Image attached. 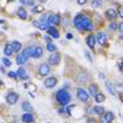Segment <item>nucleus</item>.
I'll list each match as a JSON object with an SVG mask.
<instances>
[{"label":"nucleus","instance_id":"nucleus-28","mask_svg":"<svg viewBox=\"0 0 123 123\" xmlns=\"http://www.w3.org/2000/svg\"><path fill=\"white\" fill-rule=\"evenodd\" d=\"M105 100H106L105 95H104V94H100V92L95 96V101H96V102H98V104H100V102H104Z\"/></svg>","mask_w":123,"mask_h":123},{"label":"nucleus","instance_id":"nucleus-23","mask_svg":"<svg viewBox=\"0 0 123 123\" xmlns=\"http://www.w3.org/2000/svg\"><path fill=\"white\" fill-rule=\"evenodd\" d=\"M17 16L20 17V18H27V11L24 9V7H20L18 10H17Z\"/></svg>","mask_w":123,"mask_h":123},{"label":"nucleus","instance_id":"nucleus-16","mask_svg":"<svg viewBox=\"0 0 123 123\" xmlns=\"http://www.w3.org/2000/svg\"><path fill=\"white\" fill-rule=\"evenodd\" d=\"M33 25L36 27H38L39 30H48V27H49V25L43 21H33Z\"/></svg>","mask_w":123,"mask_h":123},{"label":"nucleus","instance_id":"nucleus-3","mask_svg":"<svg viewBox=\"0 0 123 123\" xmlns=\"http://www.w3.org/2000/svg\"><path fill=\"white\" fill-rule=\"evenodd\" d=\"M76 96H78V98H79L81 102H86V101L89 100V94H87L84 89H80V87L76 89Z\"/></svg>","mask_w":123,"mask_h":123},{"label":"nucleus","instance_id":"nucleus-43","mask_svg":"<svg viewBox=\"0 0 123 123\" xmlns=\"http://www.w3.org/2000/svg\"><path fill=\"white\" fill-rule=\"evenodd\" d=\"M67 37H68V38H73V35H71V33H68Z\"/></svg>","mask_w":123,"mask_h":123},{"label":"nucleus","instance_id":"nucleus-11","mask_svg":"<svg viewBox=\"0 0 123 123\" xmlns=\"http://www.w3.org/2000/svg\"><path fill=\"white\" fill-rule=\"evenodd\" d=\"M86 44L89 46V48L94 49V47H95V44H96V37H95L94 35L87 36V38H86Z\"/></svg>","mask_w":123,"mask_h":123},{"label":"nucleus","instance_id":"nucleus-27","mask_svg":"<svg viewBox=\"0 0 123 123\" xmlns=\"http://www.w3.org/2000/svg\"><path fill=\"white\" fill-rule=\"evenodd\" d=\"M43 10H44L43 5H37V6H35V7L32 9V12H33V14H39V12H42Z\"/></svg>","mask_w":123,"mask_h":123},{"label":"nucleus","instance_id":"nucleus-20","mask_svg":"<svg viewBox=\"0 0 123 123\" xmlns=\"http://www.w3.org/2000/svg\"><path fill=\"white\" fill-rule=\"evenodd\" d=\"M42 54H43V48L39 47V46H36L32 57H33V58H39V57H42Z\"/></svg>","mask_w":123,"mask_h":123},{"label":"nucleus","instance_id":"nucleus-6","mask_svg":"<svg viewBox=\"0 0 123 123\" xmlns=\"http://www.w3.org/2000/svg\"><path fill=\"white\" fill-rule=\"evenodd\" d=\"M47 24H48V25H59V24H60V16H59L58 14L48 16Z\"/></svg>","mask_w":123,"mask_h":123},{"label":"nucleus","instance_id":"nucleus-13","mask_svg":"<svg viewBox=\"0 0 123 123\" xmlns=\"http://www.w3.org/2000/svg\"><path fill=\"white\" fill-rule=\"evenodd\" d=\"M89 74L86 73H81V74H78L76 75V81L78 83H86V81H89Z\"/></svg>","mask_w":123,"mask_h":123},{"label":"nucleus","instance_id":"nucleus-12","mask_svg":"<svg viewBox=\"0 0 123 123\" xmlns=\"http://www.w3.org/2000/svg\"><path fill=\"white\" fill-rule=\"evenodd\" d=\"M35 48H36V46H30V47H27V48H25L24 49V54H25V57L26 58H31L33 55V52H35Z\"/></svg>","mask_w":123,"mask_h":123},{"label":"nucleus","instance_id":"nucleus-15","mask_svg":"<svg viewBox=\"0 0 123 123\" xmlns=\"http://www.w3.org/2000/svg\"><path fill=\"white\" fill-rule=\"evenodd\" d=\"M47 31H48V35H49V36H52L53 38H59L58 30H57L55 27H53V26H49Z\"/></svg>","mask_w":123,"mask_h":123},{"label":"nucleus","instance_id":"nucleus-10","mask_svg":"<svg viewBox=\"0 0 123 123\" xmlns=\"http://www.w3.org/2000/svg\"><path fill=\"white\" fill-rule=\"evenodd\" d=\"M96 42H97L100 46L106 44V35H105V32H98V33H97V36H96Z\"/></svg>","mask_w":123,"mask_h":123},{"label":"nucleus","instance_id":"nucleus-24","mask_svg":"<svg viewBox=\"0 0 123 123\" xmlns=\"http://www.w3.org/2000/svg\"><path fill=\"white\" fill-rule=\"evenodd\" d=\"M105 84H106V87L108 89V91L111 92V94H112V95H116V89H115V86H113V84H112V83H111V81H108V80L106 81V83H105Z\"/></svg>","mask_w":123,"mask_h":123},{"label":"nucleus","instance_id":"nucleus-46","mask_svg":"<svg viewBox=\"0 0 123 123\" xmlns=\"http://www.w3.org/2000/svg\"><path fill=\"white\" fill-rule=\"evenodd\" d=\"M10 1H11V0H10ZM12 1H14V0H12Z\"/></svg>","mask_w":123,"mask_h":123},{"label":"nucleus","instance_id":"nucleus-41","mask_svg":"<svg viewBox=\"0 0 123 123\" xmlns=\"http://www.w3.org/2000/svg\"><path fill=\"white\" fill-rule=\"evenodd\" d=\"M58 112H59L60 115H63V113H64V108H59V110H58Z\"/></svg>","mask_w":123,"mask_h":123},{"label":"nucleus","instance_id":"nucleus-30","mask_svg":"<svg viewBox=\"0 0 123 123\" xmlns=\"http://www.w3.org/2000/svg\"><path fill=\"white\" fill-rule=\"evenodd\" d=\"M47 49L49 50V52H55V50H57V47H55L53 43L48 42V43H47Z\"/></svg>","mask_w":123,"mask_h":123},{"label":"nucleus","instance_id":"nucleus-32","mask_svg":"<svg viewBox=\"0 0 123 123\" xmlns=\"http://www.w3.org/2000/svg\"><path fill=\"white\" fill-rule=\"evenodd\" d=\"M3 64L5 67H10V65H11V62H10L9 58H3Z\"/></svg>","mask_w":123,"mask_h":123},{"label":"nucleus","instance_id":"nucleus-19","mask_svg":"<svg viewBox=\"0 0 123 123\" xmlns=\"http://www.w3.org/2000/svg\"><path fill=\"white\" fill-rule=\"evenodd\" d=\"M33 115L32 113H30V112H27V113H25L24 116H22V122H25V123H31V122H33Z\"/></svg>","mask_w":123,"mask_h":123},{"label":"nucleus","instance_id":"nucleus-42","mask_svg":"<svg viewBox=\"0 0 123 123\" xmlns=\"http://www.w3.org/2000/svg\"><path fill=\"white\" fill-rule=\"evenodd\" d=\"M20 4H21V5H26V1H25V0H20Z\"/></svg>","mask_w":123,"mask_h":123},{"label":"nucleus","instance_id":"nucleus-25","mask_svg":"<svg viewBox=\"0 0 123 123\" xmlns=\"http://www.w3.org/2000/svg\"><path fill=\"white\" fill-rule=\"evenodd\" d=\"M10 44H11V47H12V49H14V53H15V52H18V50L21 49V43L17 42V41H12Z\"/></svg>","mask_w":123,"mask_h":123},{"label":"nucleus","instance_id":"nucleus-44","mask_svg":"<svg viewBox=\"0 0 123 123\" xmlns=\"http://www.w3.org/2000/svg\"><path fill=\"white\" fill-rule=\"evenodd\" d=\"M41 1H42V3H46V1H47V0H41Z\"/></svg>","mask_w":123,"mask_h":123},{"label":"nucleus","instance_id":"nucleus-2","mask_svg":"<svg viewBox=\"0 0 123 123\" xmlns=\"http://www.w3.org/2000/svg\"><path fill=\"white\" fill-rule=\"evenodd\" d=\"M55 97H57V101L59 102V104H60L62 106H67V105L69 104V102H70V100H71L70 94H69V92H68L67 90H64V89L58 90Z\"/></svg>","mask_w":123,"mask_h":123},{"label":"nucleus","instance_id":"nucleus-22","mask_svg":"<svg viewBox=\"0 0 123 123\" xmlns=\"http://www.w3.org/2000/svg\"><path fill=\"white\" fill-rule=\"evenodd\" d=\"M22 110L24 111H26V112H31V111H33V107H32V105L30 104L28 101H25V102H22Z\"/></svg>","mask_w":123,"mask_h":123},{"label":"nucleus","instance_id":"nucleus-7","mask_svg":"<svg viewBox=\"0 0 123 123\" xmlns=\"http://www.w3.org/2000/svg\"><path fill=\"white\" fill-rule=\"evenodd\" d=\"M115 119V115L112 112H106V113L102 115V118H101V122L102 123H112V121Z\"/></svg>","mask_w":123,"mask_h":123},{"label":"nucleus","instance_id":"nucleus-45","mask_svg":"<svg viewBox=\"0 0 123 123\" xmlns=\"http://www.w3.org/2000/svg\"><path fill=\"white\" fill-rule=\"evenodd\" d=\"M1 84H3V81H1V80H0V85H1Z\"/></svg>","mask_w":123,"mask_h":123},{"label":"nucleus","instance_id":"nucleus-1","mask_svg":"<svg viewBox=\"0 0 123 123\" xmlns=\"http://www.w3.org/2000/svg\"><path fill=\"white\" fill-rule=\"evenodd\" d=\"M74 26L79 30V31H92L94 25H92L91 20L84 15V14H79L74 17Z\"/></svg>","mask_w":123,"mask_h":123},{"label":"nucleus","instance_id":"nucleus-33","mask_svg":"<svg viewBox=\"0 0 123 123\" xmlns=\"http://www.w3.org/2000/svg\"><path fill=\"white\" fill-rule=\"evenodd\" d=\"M85 57L87 58V60L90 62V63H92V60H94V59H92V57H91V54L87 52V50H85Z\"/></svg>","mask_w":123,"mask_h":123},{"label":"nucleus","instance_id":"nucleus-26","mask_svg":"<svg viewBox=\"0 0 123 123\" xmlns=\"http://www.w3.org/2000/svg\"><path fill=\"white\" fill-rule=\"evenodd\" d=\"M16 73H17V75H18L20 78H22V79H25V80L28 79V76H27V74H26V70H25L24 68H20Z\"/></svg>","mask_w":123,"mask_h":123},{"label":"nucleus","instance_id":"nucleus-39","mask_svg":"<svg viewBox=\"0 0 123 123\" xmlns=\"http://www.w3.org/2000/svg\"><path fill=\"white\" fill-rule=\"evenodd\" d=\"M118 67H119V69H121V70H123V60H121V62H119Z\"/></svg>","mask_w":123,"mask_h":123},{"label":"nucleus","instance_id":"nucleus-37","mask_svg":"<svg viewBox=\"0 0 123 123\" xmlns=\"http://www.w3.org/2000/svg\"><path fill=\"white\" fill-rule=\"evenodd\" d=\"M86 1L87 0H78V4L79 5H84V4H86Z\"/></svg>","mask_w":123,"mask_h":123},{"label":"nucleus","instance_id":"nucleus-29","mask_svg":"<svg viewBox=\"0 0 123 123\" xmlns=\"http://www.w3.org/2000/svg\"><path fill=\"white\" fill-rule=\"evenodd\" d=\"M92 111H94L96 115H102L105 110H104V107H101V106H95L94 108H92Z\"/></svg>","mask_w":123,"mask_h":123},{"label":"nucleus","instance_id":"nucleus-40","mask_svg":"<svg viewBox=\"0 0 123 123\" xmlns=\"http://www.w3.org/2000/svg\"><path fill=\"white\" fill-rule=\"evenodd\" d=\"M118 15H119V16L123 18V7H122V9H119V12H118Z\"/></svg>","mask_w":123,"mask_h":123},{"label":"nucleus","instance_id":"nucleus-18","mask_svg":"<svg viewBox=\"0 0 123 123\" xmlns=\"http://www.w3.org/2000/svg\"><path fill=\"white\" fill-rule=\"evenodd\" d=\"M89 92H90V95L91 96H96L97 94H98V87H97V85H95V84H91L90 86H89Z\"/></svg>","mask_w":123,"mask_h":123},{"label":"nucleus","instance_id":"nucleus-36","mask_svg":"<svg viewBox=\"0 0 123 123\" xmlns=\"http://www.w3.org/2000/svg\"><path fill=\"white\" fill-rule=\"evenodd\" d=\"M26 4H27V5H30L31 7H35V1H33V0H27Z\"/></svg>","mask_w":123,"mask_h":123},{"label":"nucleus","instance_id":"nucleus-17","mask_svg":"<svg viewBox=\"0 0 123 123\" xmlns=\"http://www.w3.org/2000/svg\"><path fill=\"white\" fill-rule=\"evenodd\" d=\"M27 62V58L25 57V54L24 53H21V54H17V57H16V63L18 64V65H22V64H25Z\"/></svg>","mask_w":123,"mask_h":123},{"label":"nucleus","instance_id":"nucleus-9","mask_svg":"<svg viewBox=\"0 0 123 123\" xmlns=\"http://www.w3.org/2000/svg\"><path fill=\"white\" fill-rule=\"evenodd\" d=\"M55 85H57V78H54V76L48 78V79L44 80V86H46L47 89H52V87H54Z\"/></svg>","mask_w":123,"mask_h":123},{"label":"nucleus","instance_id":"nucleus-14","mask_svg":"<svg viewBox=\"0 0 123 123\" xmlns=\"http://www.w3.org/2000/svg\"><path fill=\"white\" fill-rule=\"evenodd\" d=\"M117 12H116V10L115 9H107L106 10V16H107V18L108 20H115L116 17H117Z\"/></svg>","mask_w":123,"mask_h":123},{"label":"nucleus","instance_id":"nucleus-8","mask_svg":"<svg viewBox=\"0 0 123 123\" xmlns=\"http://www.w3.org/2000/svg\"><path fill=\"white\" fill-rule=\"evenodd\" d=\"M38 71H39V75H42V76H47V75L49 74V71H50V68H49V65H48V64L43 63V64H41V65H39Z\"/></svg>","mask_w":123,"mask_h":123},{"label":"nucleus","instance_id":"nucleus-4","mask_svg":"<svg viewBox=\"0 0 123 123\" xmlns=\"http://www.w3.org/2000/svg\"><path fill=\"white\" fill-rule=\"evenodd\" d=\"M48 62H49V64H52V65L59 64V62H60V54H59L58 52H53L52 54L49 55Z\"/></svg>","mask_w":123,"mask_h":123},{"label":"nucleus","instance_id":"nucleus-35","mask_svg":"<svg viewBox=\"0 0 123 123\" xmlns=\"http://www.w3.org/2000/svg\"><path fill=\"white\" fill-rule=\"evenodd\" d=\"M116 28H117V24H116V22H111V24H110V30H111V31H115Z\"/></svg>","mask_w":123,"mask_h":123},{"label":"nucleus","instance_id":"nucleus-21","mask_svg":"<svg viewBox=\"0 0 123 123\" xmlns=\"http://www.w3.org/2000/svg\"><path fill=\"white\" fill-rule=\"evenodd\" d=\"M12 53H14V49H12L11 44L7 43V44L5 46V48H4V54H5L6 57H9V55H11Z\"/></svg>","mask_w":123,"mask_h":123},{"label":"nucleus","instance_id":"nucleus-31","mask_svg":"<svg viewBox=\"0 0 123 123\" xmlns=\"http://www.w3.org/2000/svg\"><path fill=\"white\" fill-rule=\"evenodd\" d=\"M92 7H100L102 5V0H94V1L91 3Z\"/></svg>","mask_w":123,"mask_h":123},{"label":"nucleus","instance_id":"nucleus-38","mask_svg":"<svg viewBox=\"0 0 123 123\" xmlns=\"http://www.w3.org/2000/svg\"><path fill=\"white\" fill-rule=\"evenodd\" d=\"M118 28H119V31H121V35H123V22H121V25L118 26Z\"/></svg>","mask_w":123,"mask_h":123},{"label":"nucleus","instance_id":"nucleus-34","mask_svg":"<svg viewBox=\"0 0 123 123\" xmlns=\"http://www.w3.org/2000/svg\"><path fill=\"white\" fill-rule=\"evenodd\" d=\"M10 78H14V79H16L18 75H17V73H15V71H9V74H7Z\"/></svg>","mask_w":123,"mask_h":123},{"label":"nucleus","instance_id":"nucleus-5","mask_svg":"<svg viewBox=\"0 0 123 123\" xmlns=\"http://www.w3.org/2000/svg\"><path fill=\"white\" fill-rule=\"evenodd\" d=\"M17 100H18V95L16 92H10V94L6 95V101L9 105H15L17 102Z\"/></svg>","mask_w":123,"mask_h":123}]
</instances>
